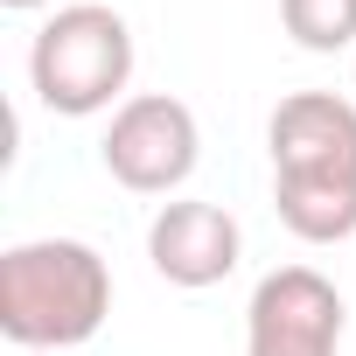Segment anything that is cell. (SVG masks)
<instances>
[{"label": "cell", "instance_id": "1", "mask_svg": "<svg viewBox=\"0 0 356 356\" xmlns=\"http://www.w3.org/2000/svg\"><path fill=\"white\" fill-rule=\"evenodd\" d=\"M105 314H112V273L91 245L35 238L0 259V335L8 342L56 356V349L91 342Z\"/></svg>", "mask_w": 356, "mask_h": 356}, {"label": "cell", "instance_id": "6", "mask_svg": "<svg viewBox=\"0 0 356 356\" xmlns=\"http://www.w3.org/2000/svg\"><path fill=\"white\" fill-rule=\"evenodd\" d=\"M266 140H273V175H356V105L335 91L280 98Z\"/></svg>", "mask_w": 356, "mask_h": 356}, {"label": "cell", "instance_id": "3", "mask_svg": "<svg viewBox=\"0 0 356 356\" xmlns=\"http://www.w3.org/2000/svg\"><path fill=\"white\" fill-rule=\"evenodd\" d=\"M105 168L112 182L133 189V196H168L196 175V154H203V133H196V112L168 91H140L112 112L105 126Z\"/></svg>", "mask_w": 356, "mask_h": 356}, {"label": "cell", "instance_id": "7", "mask_svg": "<svg viewBox=\"0 0 356 356\" xmlns=\"http://www.w3.org/2000/svg\"><path fill=\"white\" fill-rule=\"evenodd\" d=\"M273 210L300 245L356 238V175H273Z\"/></svg>", "mask_w": 356, "mask_h": 356}, {"label": "cell", "instance_id": "2", "mask_svg": "<svg viewBox=\"0 0 356 356\" xmlns=\"http://www.w3.org/2000/svg\"><path fill=\"white\" fill-rule=\"evenodd\" d=\"M133 77V29L98 8V0H77V8H56L29 49V84L49 112L63 119H91L105 112Z\"/></svg>", "mask_w": 356, "mask_h": 356}, {"label": "cell", "instance_id": "5", "mask_svg": "<svg viewBox=\"0 0 356 356\" xmlns=\"http://www.w3.org/2000/svg\"><path fill=\"white\" fill-rule=\"evenodd\" d=\"M238 217L224 203H161V217L147 224V259L168 286H217L238 273Z\"/></svg>", "mask_w": 356, "mask_h": 356}, {"label": "cell", "instance_id": "4", "mask_svg": "<svg viewBox=\"0 0 356 356\" xmlns=\"http://www.w3.org/2000/svg\"><path fill=\"white\" fill-rule=\"evenodd\" d=\"M335 342H342V293L314 266H280L252 286L245 356H335Z\"/></svg>", "mask_w": 356, "mask_h": 356}, {"label": "cell", "instance_id": "9", "mask_svg": "<svg viewBox=\"0 0 356 356\" xmlns=\"http://www.w3.org/2000/svg\"><path fill=\"white\" fill-rule=\"evenodd\" d=\"M0 8H22V15H29V8H49V0H0Z\"/></svg>", "mask_w": 356, "mask_h": 356}, {"label": "cell", "instance_id": "8", "mask_svg": "<svg viewBox=\"0 0 356 356\" xmlns=\"http://www.w3.org/2000/svg\"><path fill=\"white\" fill-rule=\"evenodd\" d=\"M280 22L300 49L335 56V49L356 42V0H280Z\"/></svg>", "mask_w": 356, "mask_h": 356}, {"label": "cell", "instance_id": "10", "mask_svg": "<svg viewBox=\"0 0 356 356\" xmlns=\"http://www.w3.org/2000/svg\"><path fill=\"white\" fill-rule=\"evenodd\" d=\"M22 356H35V349H22Z\"/></svg>", "mask_w": 356, "mask_h": 356}]
</instances>
